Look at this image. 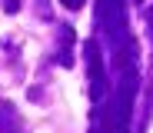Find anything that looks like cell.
<instances>
[{"label": "cell", "mask_w": 153, "mask_h": 133, "mask_svg": "<svg viewBox=\"0 0 153 133\" xmlns=\"http://www.w3.org/2000/svg\"><path fill=\"white\" fill-rule=\"evenodd\" d=\"M0 133H27L20 123V113L10 103H0Z\"/></svg>", "instance_id": "obj_1"}, {"label": "cell", "mask_w": 153, "mask_h": 133, "mask_svg": "<svg viewBox=\"0 0 153 133\" xmlns=\"http://www.w3.org/2000/svg\"><path fill=\"white\" fill-rule=\"evenodd\" d=\"M63 7H70V10H76V7H83V0H63Z\"/></svg>", "instance_id": "obj_3"}, {"label": "cell", "mask_w": 153, "mask_h": 133, "mask_svg": "<svg viewBox=\"0 0 153 133\" xmlns=\"http://www.w3.org/2000/svg\"><path fill=\"white\" fill-rule=\"evenodd\" d=\"M4 10H7V13H17V10H20V0H4Z\"/></svg>", "instance_id": "obj_2"}]
</instances>
